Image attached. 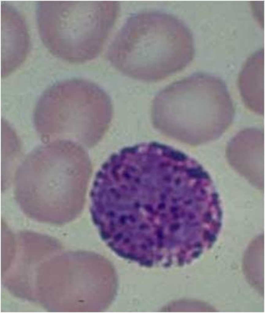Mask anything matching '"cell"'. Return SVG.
I'll return each instance as SVG.
<instances>
[{
  "label": "cell",
  "mask_w": 265,
  "mask_h": 313,
  "mask_svg": "<svg viewBox=\"0 0 265 313\" xmlns=\"http://www.w3.org/2000/svg\"><path fill=\"white\" fill-rule=\"evenodd\" d=\"M193 41L179 18L155 11L135 14L125 23L109 48L113 65L130 76L148 82L183 70L192 61Z\"/></svg>",
  "instance_id": "cell-1"
},
{
  "label": "cell",
  "mask_w": 265,
  "mask_h": 313,
  "mask_svg": "<svg viewBox=\"0 0 265 313\" xmlns=\"http://www.w3.org/2000/svg\"><path fill=\"white\" fill-rule=\"evenodd\" d=\"M151 112L156 128L177 134L217 135L228 127L234 114L223 82L202 72L192 74L160 91Z\"/></svg>",
  "instance_id": "cell-2"
},
{
  "label": "cell",
  "mask_w": 265,
  "mask_h": 313,
  "mask_svg": "<svg viewBox=\"0 0 265 313\" xmlns=\"http://www.w3.org/2000/svg\"><path fill=\"white\" fill-rule=\"evenodd\" d=\"M119 11L113 1H44L37 12L42 39L62 59L89 61L101 51Z\"/></svg>",
  "instance_id": "cell-3"
},
{
  "label": "cell",
  "mask_w": 265,
  "mask_h": 313,
  "mask_svg": "<svg viewBox=\"0 0 265 313\" xmlns=\"http://www.w3.org/2000/svg\"><path fill=\"white\" fill-rule=\"evenodd\" d=\"M112 111L110 98L102 88L88 80L73 79L56 83L45 91L34 119L44 136L69 134L100 138L111 122Z\"/></svg>",
  "instance_id": "cell-4"
},
{
  "label": "cell",
  "mask_w": 265,
  "mask_h": 313,
  "mask_svg": "<svg viewBox=\"0 0 265 313\" xmlns=\"http://www.w3.org/2000/svg\"><path fill=\"white\" fill-rule=\"evenodd\" d=\"M247 68L243 70L239 77L241 94L249 109L263 114L264 111L263 67L252 71Z\"/></svg>",
  "instance_id": "cell-5"
}]
</instances>
